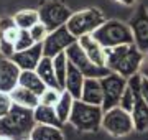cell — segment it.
Listing matches in <instances>:
<instances>
[{"label":"cell","instance_id":"cell-28","mask_svg":"<svg viewBox=\"0 0 148 140\" xmlns=\"http://www.w3.org/2000/svg\"><path fill=\"white\" fill-rule=\"evenodd\" d=\"M49 28L45 25L43 22H38L36 25H33L32 28H30V35H32V38L35 40V43H43L45 40H46V36L49 35Z\"/></svg>","mask_w":148,"mask_h":140},{"label":"cell","instance_id":"cell-18","mask_svg":"<svg viewBox=\"0 0 148 140\" xmlns=\"http://www.w3.org/2000/svg\"><path fill=\"white\" fill-rule=\"evenodd\" d=\"M10 96H12V99H13V102L21 106V107L35 109L38 104H40V96H38L36 92L30 91V89L20 86V84L10 92Z\"/></svg>","mask_w":148,"mask_h":140},{"label":"cell","instance_id":"cell-20","mask_svg":"<svg viewBox=\"0 0 148 140\" xmlns=\"http://www.w3.org/2000/svg\"><path fill=\"white\" fill-rule=\"evenodd\" d=\"M33 114H35V120L36 124H46V125H58V127H63L61 120H59L58 114H56V109L53 106H46V104H38L36 107L33 109Z\"/></svg>","mask_w":148,"mask_h":140},{"label":"cell","instance_id":"cell-12","mask_svg":"<svg viewBox=\"0 0 148 140\" xmlns=\"http://www.w3.org/2000/svg\"><path fill=\"white\" fill-rule=\"evenodd\" d=\"M20 28L16 27L13 18H2L0 20V53L12 58V54L15 53V43L18 38Z\"/></svg>","mask_w":148,"mask_h":140},{"label":"cell","instance_id":"cell-4","mask_svg":"<svg viewBox=\"0 0 148 140\" xmlns=\"http://www.w3.org/2000/svg\"><path fill=\"white\" fill-rule=\"evenodd\" d=\"M94 36L101 41V45L106 49L115 48V46H120V45L133 43V32L130 28V23L115 20V18L106 20L94 32Z\"/></svg>","mask_w":148,"mask_h":140},{"label":"cell","instance_id":"cell-7","mask_svg":"<svg viewBox=\"0 0 148 140\" xmlns=\"http://www.w3.org/2000/svg\"><path fill=\"white\" fill-rule=\"evenodd\" d=\"M38 12H40V22H43L49 30H56L66 25L73 15L69 7L61 0H45Z\"/></svg>","mask_w":148,"mask_h":140},{"label":"cell","instance_id":"cell-19","mask_svg":"<svg viewBox=\"0 0 148 140\" xmlns=\"http://www.w3.org/2000/svg\"><path fill=\"white\" fill-rule=\"evenodd\" d=\"M30 140H64V134L58 125L36 124L32 130Z\"/></svg>","mask_w":148,"mask_h":140},{"label":"cell","instance_id":"cell-1","mask_svg":"<svg viewBox=\"0 0 148 140\" xmlns=\"http://www.w3.org/2000/svg\"><path fill=\"white\" fill-rule=\"evenodd\" d=\"M143 59H145V53H142L135 43H128L107 49L106 66L112 73L132 78L133 74L140 73Z\"/></svg>","mask_w":148,"mask_h":140},{"label":"cell","instance_id":"cell-23","mask_svg":"<svg viewBox=\"0 0 148 140\" xmlns=\"http://www.w3.org/2000/svg\"><path fill=\"white\" fill-rule=\"evenodd\" d=\"M20 86L27 87V89H30V91H33V92H36L38 96H41V92L48 87L35 69L33 71H21Z\"/></svg>","mask_w":148,"mask_h":140},{"label":"cell","instance_id":"cell-32","mask_svg":"<svg viewBox=\"0 0 148 140\" xmlns=\"http://www.w3.org/2000/svg\"><path fill=\"white\" fill-rule=\"evenodd\" d=\"M112 2L120 3V5H125V7H133V5L138 2V0H112Z\"/></svg>","mask_w":148,"mask_h":140},{"label":"cell","instance_id":"cell-5","mask_svg":"<svg viewBox=\"0 0 148 140\" xmlns=\"http://www.w3.org/2000/svg\"><path fill=\"white\" fill-rule=\"evenodd\" d=\"M106 20L107 18L104 16V12L101 8L89 7V8H82L79 12H73L66 27L76 38H81L84 35H94V32Z\"/></svg>","mask_w":148,"mask_h":140},{"label":"cell","instance_id":"cell-27","mask_svg":"<svg viewBox=\"0 0 148 140\" xmlns=\"http://www.w3.org/2000/svg\"><path fill=\"white\" fill-rule=\"evenodd\" d=\"M135 102H137V92L133 91L130 86H127V89L123 91V94H122V97H120V102H119V106H120L122 109L128 110V112H132Z\"/></svg>","mask_w":148,"mask_h":140},{"label":"cell","instance_id":"cell-29","mask_svg":"<svg viewBox=\"0 0 148 140\" xmlns=\"http://www.w3.org/2000/svg\"><path fill=\"white\" fill-rule=\"evenodd\" d=\"M35 45V40L30 35V30H20L18 33V38H16V43H15V49L16 51H21V49H27L30 46Z\"/></svg>","mask_w":148,"mask_h":140},{"label":"cell","instance_id":"cell-2","mask_svg":"<svg viewBox=\"0 0 148 140\" xmlns=\"http://www.w3.org/2000/svg\"><path fill=\"white\" fill-rule=\"evenodd\" d=\"M35 125L36 120L33 109L13 104L10 112L0 117V137H8L13 140H30Z\"/></svg>","mask_w":148,"mask_h":140},{"label":"cell","instance_id":"cell-22","mask_svg":"<svg viewBox=\"0 0 148 140\" xmlns=\"http://www.w3.org/2000/svg\"><path fill=\"white\" fill-rule=\"evenodd\" d=\"M74 102H76V97L68 92L66 89H63V94L59 97L58 104L54 106L56 109V114H58L59 120H61V124H68L69 122V117H71V112H73V107H74Z\"/></svg>","mask_w":148,"mask_h":140},{"label":"cell","instance_id":"cell-11","mask_svg":"<svg viewBox=\"0 0 148 140\" xmlns=\"http://www.w3.org/2000/svg\"><path fill=\"white\" fill-rule=\"evenodd\" d=\"M130 28L133 32V43L142 53L148 54V10L140 7L130 20Z\"/></svg>","mask_w":148,"mask_h":140},{"label":"cell","instance_id":"cell-6","mask_svg":"<svg viewBox=\"0 0 148 140\" xmlns=\"http://www.w3.org/2000/svg\"><path fill=\"white\" fill-rule=\"evenodd\" d=\"M102 129L106 130L112 137H127L135 130L132 112H128L120 106H115L112 109L104 110V117H102Z\"/></svg>","mask_w":148,"mask_h":140},{"label":"cell","instance_id":"cell-3","mask_svg":"<svg viewBox=\"0 0 148 140\" xmlns=\"http://www.w3.org/2000/svg\"><path fill=\"white\" fill-rule=\"evenodd\" d=\"M104 107L95 104L84 102L82 99H76L69 117V124L79 132H97L102 129Z\"/></svg>","mask_w":148,"mask_h":140},{"label":"cell","instance_id":"cell-26","mask_svg":"<svg viewBox=\"0 0 148 140\" xmlns=\"http://www.w3.org/2000/svg\"><path fill=\"white\" fill-rule=\"evenodd\" d=\"M61 94H63V89L48 86L46 89L41 92V96H40V104H46V106H53L54 107V106L58 104Z\"/></svg>","mask_w":148,"mask_h":140},{"label":"cell","instance_id":"cell-17","mask_svg":"<svg viewBox=\"0 0 148 140\" xmlns=\"http://www.w3.org/2000/svg\"><path fill=\"white\" fill-rule=\"evenodd\" d=\"M81 99H82L84 102L102 106V102H104V91H102L101 78H87V79H86Z\"/></svg>","mask_w":148,"mask_h":140},{"label":"cell","instance_id":"cell-31","mask_svg":"<svg viewBox=\"0 0 148 140\" xmlns=\"http://www.w3.org/2000/svg\"><path fill=\"white\" fill-rule=\"evenodd\" d=\"M142 74V73H140ZM140 96L148 102V78L142 76V84H140Z\"/></svg>","mask_w":148,"mask_h":140},{"label":"cell","instance_id":"cell-16","mask_svg":"<svg viewBox=\"0 0 148 140\" xmlns=\"http://www.w3.org/2000/svg\"><path fill=\"white\" fill-rule=\"evenodd\" d=\"M86 78L82 73H81L76 66L69 61V68H68V76H66V84H64V89L68 92H71L76 99H81L82 96V89H84L86 84Z\"/></svg>","mask_w":148,"mask_h":140},{"label":"cell","instance_id":"cell-30","mask_svg":"<svg viewBox=\"0 0 148 140\" xmlns=\"http://www.w3.org/2000/svg\"><path fill=\"white\" fill-rule=\"evenodd\" d=\"M13 99H12L10 92L0 91V117H3L10 112V109L13 107Z\"/></svg>","mask_w":148,"mask_h":140},{"label":"cell","instance_id":"cell-25","mask_svg":"<svg viewBox=\"0 0 148 140\" xmlns=\"http://www.w3.org/2000/svg\"><path fill=\"white\" fill-rule=\"evenodd\" d=\"M53 66H54V73H56L59 86H61V89H64L66 76H68V68H69V58H68V54H66V51L54 56L53 58Z\"/></svg>","mask_w":148,"mask_h":140},{"label":"cell","instance_id":"cell-33","mask_svg":"<svg viewBox=\"0 0 148 140\" xmlns=\"http://www.w3.org/2000/svg\"><path fill=\"white\" fill-rule=\"evenodd\" d=\"M140 73H142V76L148 78V56H145V59H143V65H142V69H140Z\"/></svg>","mask_w":148,"mask_h":140},{"label":"cell","instance_id":"cell-21","mask_svg":"<svg viewBox=\"0 0 148 140\" xmlns=\"http://www.w3.org/2000/svg\"><path fill=\"white\" fill-rule=\"evenodd\" d=\"M35 71L40 74V78L45 81L46 86L59 87V89H61V86H59V82H58V78H56V73H54L53 58H49V56H43L41 61H40V65H38V68Z\"/></svg>","mask_w":148,"mask_h":140},{"label":"cell","instance_id":"cell-8","mask_svg":"<svg viewBox=\"0 0 148 140\" xmlns=\"http://www.w3.org/2000/svg\"><path fill=\"white\" fill-rule=\"evenodd\" d=\"M66 54H68L69 61H71L86 78H104L106 74L110 73V69H109L107 66L95 65L94 61L86 54V51L81 48V45L77 43V41L73 43L68 49H66Z\"/></svg>","mask_w":148,"mask_h":140},{"label":"cell","instance_id":"cell-9","mask_svg":"<svg viewBox=\"0 0 148 140\" xmlns=\"http://www.w3.org/2000/svg\"><path fill=\"white\" fill-rule=\"evenodd\" d=\"M101 82H102V91H104V102H102L104 110L119 106L122 94L128 86V78L110 71L109 74L101 78Z\"/></svg>","mask_w":148,"mask_h":140},{"label":"cell","instance_id":"cell-14","mask_svg":"<svg viewBox=\"0 0 148 140\" xmlns=\"http://www.w3.org/2000/svg\"><path fill=\"white\" fill-rule=\"evenodd\" d=\"M43 56H45L43 43H35L33 46H30L27 49L15 51V53L12 54V59L20 66L21 71H33L38 68Z\"/></svg>","mask_w":148,"mask_h":140},{"label":"cell","instance_id":"cell-13","mask_svg":"<svg viewBox=\"0 0 148 140\" xmlns=\"http://www.w3.org/2000/svg\"><path fill=\"white\" fill-rule=\"evenodd\" d=\"M20 76L21 69L12 58L0 59V91L12 92L18 84H20Z\"/></svg>","mask_w":148,"mask_h":140},{"label":"cell","instance_id":"cell-15","mask_svg":"<svg viewBox=\"0 0 148 140\" xmlns=\"http://www.w3.org/2000/svg\"><path fill=\"white\" fill-rule=\"evenodd\" d=\"M77 43L81 45V48L86 51V54L89 56L95 65L106 66L107 61V49L101 45V41L94 36V35H84V36L77 38Z\"/></svg>","mask_w":148,"mask_h":140},{"label":"cell","instance_id":"cell-24","mask_svg":"<svg viewBox=\"0 0 148 140\" xmlns=\"http://www.w3.org/2000/svg\"><path fill=\"white\" fill-rule=\"evenodd\" d=\"M13 20H15L16 27L20 28V30H30L33 25H36V23L40 22V12L35 10V8L20 10V12L15 13Z\"/></svg>","mask_w":148,"mask_h":140},{"label":"cell","instance_id":"cell-10","mask_svg":"<svg viewBox=\"0 0 148 140\" xmlns=\"http://www.w3.org/2000/svg\"><path fill=\"white\" fill-rule=\"evenodd\" d=\"M76 41H77V38L69 32V28L66 27V25L56 28V30H51L49 35L46 36V40L43 41L45 56L54 58L56 54L64 53V51H66L73 43H76Z\"/></svg>","mask_w":148,"mask_h":140}]
</instances>
